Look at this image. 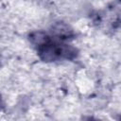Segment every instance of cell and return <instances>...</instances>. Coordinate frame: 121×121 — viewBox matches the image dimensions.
Instances as JSON below:
<instances>
[{
    "instance_id": "2",
    "label": "cell",
    "mask_w": 121,
    "mask_h": 121,
    "mask_svg": "<svg viewBox=\"0 0 121 121\" xmlns=\"http://www.w3.org/2000/svg\"><path fill=\"white\" fill-rule=\"evenodd\" d=\"M52 37L61 41V42H68L75 38L76 34L74 30L65 23L58 22L52 26Z\"/></svg>"
},
{
    "instance_id": "1",
    "label": "cell",
    "mask_w": 121,
    "mask_h": 121,
    "mask_svg": "<svg viewBox=\"0 0 121 121\" xmlns=\"http://www.w3.org/2000/svg\"><path fill=\"white\" fill-rule=\"evenodd\" d=\"M39 58L45 62L58 61L60 60H73L78 55V50L65 42L59 41L49 34L44 41L35 47Z\"/></svg>"
},
{
    "instance_id": "3",
    "label": "cell",
    "mask_w": 121,
    "mask_h": 121,
    "mask_svg": "<svg viewBox=\"0 0 121 121\" xmlns=\"http://www.w3.org/2000/svg\"><path fill=\"white\" fill-rule=\"evenodd\" d=\"M4 107V102H3V99H2V96H1V95H0V110L2 109Z\"/></svg>"
}]
</instances>
